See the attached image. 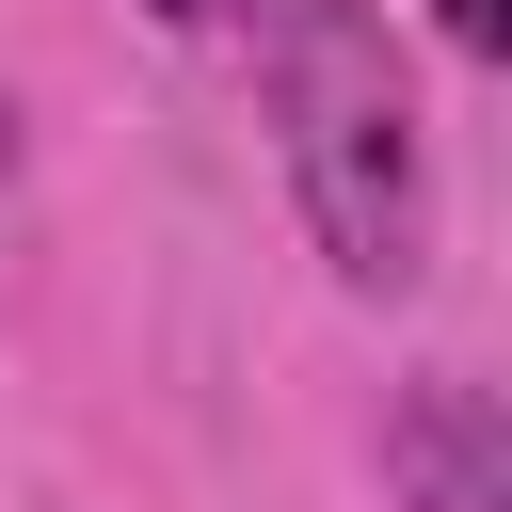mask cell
Segmentation results:
<instances>
[{
    "instance_id": "obj_1",
    "label": "cell",
    "mask_w": 512,
    "mask_h": 512,
    "mask_svg": "<svg viewBox=\"0 0 512 512\" xmlns=\"http://www.w3.org/2000/svg\"><path fill=\"white\" fill-rule=\"evenodd\" d=\"M272 128L304 176V224L352 288H416L432 256V160H416V96L368 0H272Z\"/></svg>"
},
{
    "instance_id": "obj_2",
    "label": "cell",
    "mask_w": 512,
    "mask_h": 512,
    "mask_svg": "<svg viewBox=\"0 0 512 512\" xmlns=\"http://www.w3.org/2000/svg\"><path fill=\"white\" fill-rule=\"evenodd\" d=\"M384 480H400L416 512H512V416H496L480 384H416V400L384 416Z\"/></svg>"
},
{
    "instance_id": "obj_3",
    "label": "cell",
    "mask_w": 512,
    "mask_h": 512,
    "mask_svg": "<svg viewBox=\"0 0 512 512\" xmlns=\"http://www.w3.org/2000/svg\"><path fill=\"white\" fill-rule=\"evenodd\" d=\"M432 32H448L464 64H496V48H512V0H432Z\"/></svg>"
},
{
    "instance_id": "obj_4",
    "label": "cell",
    "mask_w": 512,
    "mask_h": 512,
    "mask_svg": "<svg viewBox=\"0 0 512 512\" xmlns=\"http://www.w3.org/2000/svg\"><path fill=\"white\" fill-rule=\"evenodd\" d=\"M160 16H176V32H208V16H256V0H160Z\"/></svg>"
},
{
    "instance_id": "obj_5",
    "label": "cell",
    "mask_w": 512,
    "mask_h": 512,
    "mask_svg": "<svg viewBox=\"0 0 512 512\" xmlns=\"http://www.w3.org/2000/svg\"><path fill=\"white\" fill-rule=\"evenodd\" d=\"M0 176H16V96H0Z\"/></svg>"
}]
</instances>
